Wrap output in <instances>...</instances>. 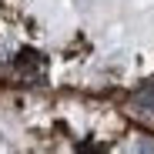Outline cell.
I'll use <instances>...</instances> for the list:
<instances>
[{"label": "cell", "mask_w": 154, "mask_h": 154, "mask_svg": "<svg viewBox=\"0 0 154 154\" xmlns=\"http://www.w3.org/2000/svg\"><path fill=\"white\" fill-rule=\"evenodd\" d=\"M17 67H20V70H34V67L40 70V67H44V57L37 54V50H30V47H27V50H20V57H17Z\"/></svg>", "instance_id": "cell-1"}, {"label": "cell", "mask_w": 154, "mask_h": 154, "mask_svg": "<svg viewBox=\"0 0 154 154\" xmlns=\"http://www.w3.org/2000/svg\"><path fill=\"white\" fill-rule=\"evenodd\" d=\"M137 104H141V107H147V111H154V81L141 87V94H137Z\"/></svg>", "instance_id": "cell-2"}]
</instances>
